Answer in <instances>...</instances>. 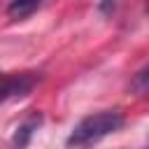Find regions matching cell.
Wrapping results in <instances>:
<instances>
[{"label":"cell","mask_w":149,"mask_h":149,"mask_svg":"<svg viewBox=\"0 0 149 149\" xmlns=\"http://www.w3.org/2000/svg\"><path fill=\"white\" fill-rule=\"evenodd\" d=\"M121 128H123V116L114 109L91 114L74 126V130L68 137V147H86V144L100 142L102 137H107Z\"/></svg>","instance_id":"obj_1"},{"label":"cell","mask_w":149,"mask_h":149,"mask_svg":"<svg viewBox=\"0 0 149 149\" xmlns=\"http://www.w3.org/2000/svg\"><path fill=\"white\" fill-rule=\"evenodd\" d=\"M37 84V77L33 72H23V74H14V77H7L2 84H0V105H5L7 100H14V98H23L28 95Z\"/></svg>","instance_id":"obj_2"},{"label":"cell","mask_w":149,"mask_h":149,"mask_svg":"<svg viewBox=\"0 0 149 149\" xmlns=\"http://www.w3.org/2000/svg\"><path fill=\"white\" fill-rule=\"evenodd\" d=\"M40 123H42V116H40V114H30V119H26V121L16 128V133H14V144H16V147H26Z\"/></svg>","instance_id":"obj_3"},{"label":"cell","mask_w":149,"mask_h":149,"mask_svg":"<svg viewBox=\"0 0 149 149\" xmlns=\"http://www.w3.org/2000/svg\"><path fill=\"white\" fill-rule=\"evenodd\" d=\"M40 5H42V0H12L9 7H7V14H9L12 19H26V16H30Z\"/></svg>","instance_id":"obj_4"},{"label":"cell","mask_w":149,"mask_h":149,"mask_svg":"<svg viewBox=\"0 0 149 149\" xmlns=\"http://www.w3.org/2000/svg\"><path fill=\"white\" fill-rule=\"evenodd\" d=\"M119 5H121V0H100L98 9H100V14L109 16L112 12H116V7H119Z\"/></svg>","instance_id":"obj_5"},{"label":"cell","mask_w":149,"mask_h":149,"mask_svg":"<svg viewBox=\"0 0 149 149\" xmlns=\"http://www.w3.org/2000/svg\"><path fill=\"white\" fill-rule=\"evenodd\" d=\"M135 88H137V93H144L147 91V68H142L140 72H137V77H135V84H133Z\"/></svg>","instance_id":"obj_6"}]
</instances>
